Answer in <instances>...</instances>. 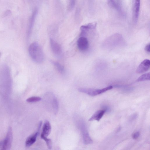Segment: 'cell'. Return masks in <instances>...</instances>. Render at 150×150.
<instances>
[{
  "instance_id": "7402d4cb",
  "label": "cell",
  "mask_w": 150,
  "mask_h": 150,
  "mask_svg": "<svg viewBox=\"0 0 150 150\" xmlns=\"http://www.w3.org/2000/svg\"><path fill=\"white\" fill-rule=\"evenodd\" d=\"M1 53H0V56H1Z\"/></svg>"
},
{
  "instance_id": "ac0fdd59",
  "label": "cell",
  "mask_w": 150,
  "mask_h": 150,
  "mask_svg": "<svg viewBox=\"0 0 150 150\" xmlns=\"http://www.w3.org/2000/svg\"><path fill=\"white\" fill-rule=\"evenodd\" d=\"M84 139L86 144H89L91 143L92 142V139L90 138L87 132H86L84 134Z\"/></svg>"
},
{
  "instance_id": "44dd1931",
  "label": "cell",
  "mask_w": 150,
  "mask_h": 150,
  "mask_svg": "<svg viewBox=\"0 0 150 150\" xmlns=\"http://www.w3.org/2000/svg\"><path fill=\"white\" fill-rule=\"evenodd\" d=\"M140 133L139 132H137L135 133L133 135L132 137L134 139L137 138L139 136Z\"/></svg>"
},
{
  "instance_id": "8992f818",
  "label": "cell",
  "mask_w": 150,
  "mask_h": 150,
  "mask_svg": "<svg viewBox=\"0 0 150 150\" xmlns=\"http://www.w3.org/2000/svg\"><path fill=\"white\" fill-rule=\"evenodd\" d=\"M140 8V1L138 0L134 1L132 5L133 19L135 23L138 21Z\"/></svg>"
},
{
  "instance_id": "7c38bea8",
  "label": "cell",
  "mask_w": 150,
  "mask_h": 150,
  "mask_svg": "<svg viewBox=\"0 0 150 150\" xmlns=\"http://www.w3.org/2000/svg\"><path fill=\"white\" fill-rule=\"evenodd\" d=\"M38 134V132H37L27 138L25 142L26 146L27 147L30 146L36 142Z\"/></svg>"
},
{
  "instance_id": "4fadbf2b",
  "label": "cell",
  "mask_w": 150,
  "mask_h": 150,
  "mask_svg": "<svg viewBox=\"0 0 150 150\" xmlns=\"http://www.w3.org/2000/svg\"><path fill=\"white\" fill-rule=\"evenodd\" d=\"M108 4L111 8H114L118 11H121V5L119 2L117 1H109Z\"/></svg>"
},
{
  "instance_id": "5bb4252c",
  "label": "cell",
  "mask_w": 150,
  "mask_h": 150,
  "mask_svg": "<svg viewBox=\"0 0 150 150\" xmlns=\"http://www.w3.org/2000/svg\"><path fill=\"white\" fill-rule=\"evenodd\" d=\"M51 62L60 73L64 74V67L60 64L58 62L53 60L51 61Z\"/></svg>"
},
{
  "instance_id": "9c48e42d",
  "label": "cell",
  "mask_w": 150,
  "mask_h": 150,
  "mask_svg": "<svg viewBox=\"0 0 150 150\" xmlns=\"http://www.w3.org/2000/svg\"><path fill=\"white\" fill-rule=\"evenodd\" d=\"M106 112V110L104 109L98 110L94 114L89 121H92L97 120L99 121L102 118Z\"/></svg>"
},
{
  "instance_id": "6da1fadb",
  "label": "cell",
  "mask_w": 150,
  "mask_h": 150,
  "mask_svg": "<svg viewBox=\"0 0 150 150\" xmlns=\"http://www.w3.org/2000/svg\"><path fill=\"white\" fill-rule=\"evenodd\" d=\"M29 52L31 58L36 62L40 63L43 61L44 55L43 51L38 43H32L29 46Z\"/></svg>"
},
{
  "instance_id": "3957f363",
  "label": "cell",
  "mask_w": 150,
  "mask_h": 150,
  "mask_svg": "<svg viewBox=\"0 0 150 150\" xmlns=\"http://www.w3.org/2000/svg\"><path fill=\"white\" fill-rule=\"evenodd\" d=\"M50 48L54 55L58 58H61L63 53L62 48L60 44L53 39L50 38Z\"/></svg>"
},
{
  "instance_id": "9a60e30c",
  "label": "cell",
  "mask_w": 150,
  "mask_h": 150,
  "mask_svg": "<svg viewBox=\"0 0 150 150\" xmlns=\"http://www.w3.org/2000/svg\"><path fill=\"white\" fill-rule=\"evenodd\" d=\"M150 73L149 72L142 75L136 81L137 82H140L150 80Z\"/></svg>"
},
{
  "instance_id": "30bf717a",
  "label": "cell",
  "mask_w": 150,
  "mask_h": 150,
  "mask_svg": "<svg viewBox=\"0 0 150 150\" xmlns=\"http://www.w3.org/2000/svg\"><path fill=\"white\" fill-rule=\"evenodd\" d=\"M51 130V126L48 120H46L43 124L41 134L47 137L50 134Z\"/></svg>"
},
{
  "instance_id": "7a4b0ae2",
  "label": "cell",
  "mask_w": 150,
  "mask_h": 150,
  "mask_svg": "<svg viewBox=\"0 0 150 150\" xmlns=\"http://www.w3.org/2000/svg\"><path fill=\"white\" fill-rule=\"evenodd\" d=\"M113 88L112 86H110L104 88L99 89L81 88L79 89V91L80 92L86 94L89 96L94 97L103 94Z\"/></svg>"
},
{
  "instance_id": "e0dca14e",
  "label": "cell",
  "mask_w": 150,
  "mask_h": 150,
  "mask_svg": "<svg viewBox=\"0 0 150 150\" xmlns=\"http://www.w3.org/2000/svg\"><path fill=\"white\" fill-rule=\"evenodd\" d=\"M41 100V98L40 97H33L27 99L26 101L28 103H34L40 102Z\"/></svg>"
},
{
  "instance_id": "5b68a950",
  "label": "cell",
  "mask_w": 150,
  "mask_h": 150,
  "mask_svg": "<svg viewBox=\"0 0 150 150\" xmlns=\"http://www.w3.org/2000/svg\"><path fill=\"white\" fill-rule=\"evenodd\" d=\"M77 46L81 51L83 52L87 51L89 47V43L88 39L84 36H81L78 40Z\"/></svg>"
},
{
  "instance_id": "d6986e66",
  "label": "cell",
  "mask_w": 150,
  "mask_h": 150,
  "mask_svg": "<svg viewBox=\"0 0 150 150\" xmlns=\"http://www.w3.org/2000/svg\"><path fill=\"white\" fill-rule=\"evenodd\" d=\"M76 5V1H70L69 3L68 6V9L69 11H71L74 8Z\"/></svg>"
},
{
  "instance_id": "8fae6325",
  "label": "cell",
  "mask_w": 150,
  "mask_h": 150,
  "mask_svg": "<svg viewBox=\"0 0 150 150\" xmlns=\"http://www.w3.org/2000/svg\"><path fill=\"white\" fill-rule=\"evenodd\" d=\"M38 11L37 9H35L33 12L31 17L28 32V35L29 36L31 33L37 16Z\"/></svg>"
},
{
  "instance_id": "277c9868",
  "label": "cell",
  "mask_w": 150,
  "mask_h": 150,
  "mask_svg": "<svg viewBox=\"0 0 150 150\" xmlns=\"http://www.w3.org/2000/svg\"><path fill=\"white\" fill-rule=\"evenodd\" d=\"M13 135L12 127L10 126L8 129L6 137L3 142L1 150H9L11 148L12 142Z\"/></svg>"
},
{
  "instance_id": "2e32d148",
  "label": "cell",
  "mask_w": 150,
  "mask_h": 150,
  "mask_svg": "<svg viewBox=\"0 0 150 150\" xmlns=\"http://www.w3.org/2000/svg\"><path fill=\"white\" fill-rule=\"evenodd\" d=\"M41 137L46 142L48 148L51 149L52 148V142L51 139H50L48 138L47 137L42 134L41 135Z\"/></svg>"
},
{
  "instance_id": "ffe728a7",
  "label": "cell",
  "mask_w": 150,
  "mask_h": 150,
  "mask_svg": "<svg viewBox=\"0 0 150 150\" xmlns=\"http://www.w3.org/2000/svg\"><path fill=\"white\" fill-rule=\"evenodd\" d=\"M144 50L148 53H150V43L148 44L145 47Z\"/></svg>"
},
{
  "instance_id": "ba28073f",
  "label": "cell",
  "mask_w": 150,
  "mask_h": 150,
  "mask_svg": "<svg viewBox=\"0 0 150 150\" xmlns=\"http://www.w3.org/2000/svg\"><path fill=\"white\" fill-rule=\"evenodd\" d=\"M97 26V23L93 22L88 24V25L82 26L81 28V36H83L86 32L89 30L95 29Z\"/></svg>"
},
{
  "instance_id": "52a82bcc",
  "label": "cell",
  "mask_w": 150,
  "mask_h": 150,
  "mask_svg": "<svg viewBox=\"0 0 150 150\" xmlns=\"http://www.w3.org/2000/svg\"><path fill=\"white\" fill-rule=\"evenodd\" d=\"M150 67V60L148 59L145 60L139 65L136 70V72L138 74L143 73L148 71Z\"/></svg>"
}]
</instances>
